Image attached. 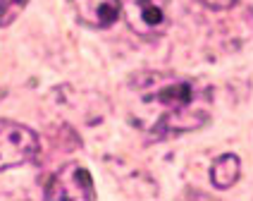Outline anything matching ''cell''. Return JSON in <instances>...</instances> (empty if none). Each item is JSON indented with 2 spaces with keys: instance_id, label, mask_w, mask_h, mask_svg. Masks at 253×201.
<instances>
[{
  "instance_id": "2",
  "label": "cell",
  "mask_w": 253,
  "mask_h": 201,
  "mask_svg": "<svg viewBox=\"0 0 253 201\" xmlns=\"http://www.w3.org/2000/svg\"><path fill=\"white\" fill-rule=\"evenodd\" d=\"M39 137L34 129L0 117V172L19 168L39 156Z\"/></svg>"
},
{
  "instance_id": "5",
  "label": "cell",
  "mask_w": 253,
  "mask_h": 201,
  "mask_svg": "<svg viewBox=\"0 0 253 201\" xmlns=\"http://www.w3.org/2000/svg\"><path fill=\"white\" fill-rule=\"evenodd\" d=\"M70 2L79 22L93 29L110 27L120 14V0H70Z\"/></svg>"
},
{
  "instance_id": "4",
  "label": "cell",
  "mask_w": 253,
  "mask_h": 201,
  "mask_svg": "<svg viewBox=\"0 0 253 201\" xmlns=\"http://www.w3.org/2000/svg\"><path fill=\"white\" fill-rule=\"evenodd\" d=\"M96 197L93 192V180L86 168L70 163L62 165L57 172L50 175V180L45 182V199H79L88 201Z\"/></svg>"
},
{
  "instance_id": "1",
  "label": "cell",
  "mask_w": 253,
  "mask_h": 201,
  "mask_svg": "<svg viewBox=\"0 0 253 201\" xmlns=\"http://www.w3.org/2000/svg\"><path fill=\"white\" fill-rule=\"evenodd\" d=\"M125 96L129 120L153 139L196 132L212 115L208 86L174 72H139L126 82Z\"/></svg>"
},
{
  "instance_id": "6",
  "label": "cell",
  "mask_w": 253,
  "mask_h": 201,
  "mask_svg": "<svg viewBox=\"0 0 253 201\" xmlns=\"http://www.w3.org/2000/svg\"><path fill=\"white\" fill-rule=\"evenodd\" d=\"M241 175V160L234 153L220 156L211 168V182L217 189H229L232 185H237Z\"/></svg>"
},
{
  "instance_id": "3",
  "label": "cell",
  "mask_w": 253,
  "mask_h": 201,
  "mask_svg": "<svg viewBox=\"0 0 253 201\" xmlns=\"http://www.w3.org/2000/svg\"><path fill=\"white\" fill-rule=\"evenodd\" d=\"M169 0H120L126 27L143 39H155L168 29Z\"/></svg>"
},
{
  "instance_id": "7",
  "label": "cell",
  "mask_w": 253,
  "mask_h": 201,
  "mask_svg": "<svg viewBox=\"0 0 253 201\" xmlns=\"http://www.w3.org/2000/svg\"><path fill=\"white\" fill-rule=\"evenodd\" d=\"M29 0H0V27L12 24L19 17V12L27 7Z\"/></svg>"
},
{
  "instance_id": "8",
  "label": "cell",
  "mask_w": 253,
  "mask_h": 201,
  "mask_svg": "<svg viewBox=\"0 0 253 201\" xmlns=\"http://www.w3.org/2000/svg\"><path fill=\"white\" fill-rule=\"evenodd\" d=\"M203 5H208V7H212V10H229L237 0H201Z\"/></svg>"
}]
</instances>
